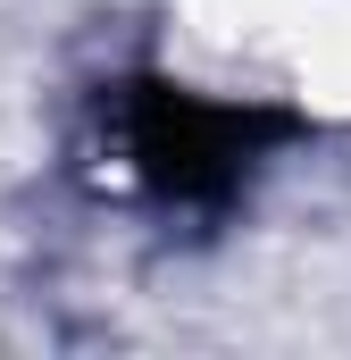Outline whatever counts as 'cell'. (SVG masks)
Wrapping results in <instances>:
<instances>
[{
	"label": "cell",
	"instance_id": "6da1fadb",
	"mask_svg": "<svg viewBox=\"0 0 351 360\" xmlns=\"http://www.w3.org/2000/svg\"><path fill=\"white\" fill-rule=\"evenodd\" d=\"M284 134H293V117H276V109H226V101H201V92H176V84L126 92V168L159 201L234 193V176Z\"/></svg>",
	"mask_w": 351,
	"mask_h": 360
}]
</instances>
